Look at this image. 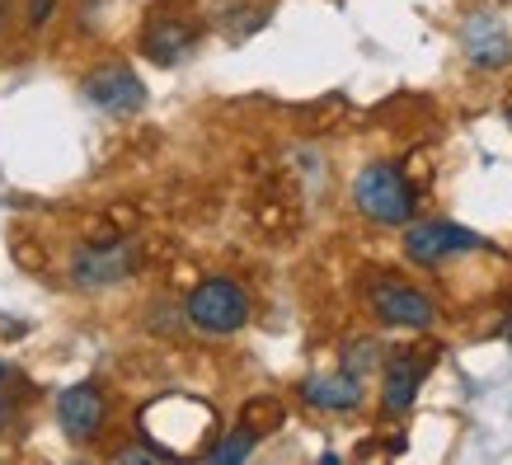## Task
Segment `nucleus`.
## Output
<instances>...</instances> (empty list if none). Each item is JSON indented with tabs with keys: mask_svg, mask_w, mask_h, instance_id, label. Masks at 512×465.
<instances>
[{
	"mask_svg": "<svg viewBox=\"0 0 512 465\" xmlns=\"http://www.w3.org/2000/svg\"><path fill=\"white\" fill-rule=\"evenodd\" d=\"M376 353H381L376 343H353V348H348V372H367L376 362Z\"/></svg>",
	"mask_w": 512,
	"mask_h": 465,
	"instance_id": "4468645a",
	"label": "nucleus"
},
{
	"mask_svg": "<svg viewBox=\"0 0 512 465\" xmlns=\"http://www.w3.org/2000/svg\"><path fill=\"white\" fill-rule=\"evenodd\" d=\"M80 94L90 99L94 109L113 113V118H127V113H137L146 104V85L137 80V71H127V66H99L94 76H85Z\"/></svg>",
	"mask_w": 512,
	"mask_h": 465,
	"instance_id": "423d86ee",
	"label": "nucleus"
},
{
	"mask_svg": "<svg viewBox=\"0 0 512 465\" xmlns=\"http://www.w3.org/2000/svg\"><path fill=\"white\" fill-rule=\"evenodd\" d=\"M428 372H433V353H423V348L390 353L386 376H381V400H386L390 414H409V404L419 400V386Z\"/></svg>",
	"mask_w": 512,
	"mask_h": 465,
	"instance_id": "0eeeda50",
	"label": "nucleus"
},
{
	"mask_svg": "<svg viewBox=\"0 0 512 465\" xmlns=\"http://www.w3.org/2000/svg\"><path fill=\"white\" fill-rule=\"evenodd\" d=\"M52 5H57V0H29V24H33V29H43V24H47Z\"/></svg>",
	"mask_w": 512,
	"mask_h": 465,
	"instance_id": "2eb2a0df",
	"label": "nucleus"
},
{
	"mask_svg": "<svg viewBox=\"0 0 512 465\" xmlns=\"http://www.w3.org/2000/svg\"><path fill=\"white\" fill-rule=\"evenodd\" d=\"M57 423H62L66 437H76V442H85V437H94L99 428H104V395L94 386H71L57 395Z\"/></svg>",
	"mask_w": 512,
	"mask_h": 465,
	"instance_id": "9d476101",
	"label": "nucleus"
},
{
	"mask_svg": "<svg viewBox=\"0 0 512 465\" xmlns=\"http://www.w3.org/2000/svg\"><path fill=\"white\" fill-rule=\"evenodd\" d=\"M254 442H259V433L254 428H235V433H226L221 442H212V447L202 451L207 461H217V465H235V461H249V451H254Z\"/></svg>",
	"mask_w": 512,
	"mask_h": 465,
	"instance_id": "f8f14e48",
	"label": "nucleus"
},
{
	"mask_svg": "<svg viewBox=\"0 0 512 465\" xmlns=\"http://www.w3.org/2000/svg\"><path fill=\"white\" fill-rule=\"evenodd\" d=\"M5 10H10V0H0V24H5Z\"/></svg>",
	"mask_w": 512,
	"mask_h": 465,
	"instance_id": "f3484780",
	"label": "nucleus"
},
{
	"mask_svg": "<svg viewBox=\"0 0 512 465\" xmlns=\"http://www.w3.org/2000/svg\"><path fill=\"white\" fill-rule=\"evenodd\" d=\"M132 268H137V249L123 245V240L85 245V249H76V259H71V282L94 292V287H113V282L132 278Z\"/></svg>",
	"mask_w": 512,
	"mask_h": 465,
	"instance_id": "39448f33",
	"label": "nucleus"
},
{
	"mask_svg": "<svg viewBox=\"0 0 512 465\" xmlns=\"http://www.w3.org/2000/svg\"><path fill=\"white\" fill-rule=\"evenodd\" d=\"M353 198L357 212L376 226H409V217H414V188L400 174V165H386V160L357 174Z\"/></svg>",
	"mask_w": 512,
	"mask_h": 465,
	"instance_id": "f257e3e1",
	"label": "nucleus"
},
{
	"mask_svg": "<svg viewBox=\"0 0 512 465\" xmlns=\"http://www.w3.org/2000/svg\"><path fill=\"white\" fill-rule=\"evenodd\" d=\"M484 249V240L466 226H456V221H419V226H409L404 235V254L414 259V264H447L456 254H475Z\"/></svg>",
	"mask_w": 512,
	"mask_h": 465,
	"instance_id": "7ed1b4c3",
	"label": "nucleus"
},
{
	"mask_svg": "<svg viewBox=\"0 0 512 465\" xmlns=\"http://www.w3.org/2000/svg\"><path fill=\"white\" fill-rule=\"evenodd\" d=\"M10 419V400H5V395H0V423Z\"/></svg>",
	"mask_w": 512,
	"mask_h": 465,
	"instance_id": "dca6fc26",
	"label": "nucleus"
},
{
	"mask_svg": "<svg viewBox=\"0 0 512 465\" xmlns=\"http://www.w3.org/2000/svg\"><path fill=\"white\" fill-rule=\"evenodd\" d=\"M141 43H146V52H151L160 66H174L193 52V43H198V24H193V19L151 15L146 19V33H141Z\"/></svg>",
	"mask_w": 512,
	"mask_h": 465,
	"instance_id": "1a4fd4ad",
	"label": "nucleus"
},
{
	"mask_svg": "<svg viewBox=\"0 0 512 465\" xmlns=\"http://www.w3.org/2000/svg\"><path fill=\"white\" fill-rule=\"evenodd\" d=\"M0 386H5V367H0Z\"/></svg>",
	"mask_w": 512,
	"mask_h": 465,
	"instance_id": "a211bd4d",
	"label": "nucleus"
},
{
	"mask_svg": "<svg viewBox=\"0 0 512 465\" xmlns=\"http://www.w3.org/2000/svg\"><path fill=\"white\" fill-rule=\"evenodd\" d=\"M372 310L381 325H395V329H428L437 320V306L433 296L409 287L400 278H381L372 287Z\"/></svg>",
	"mask_w": 512,
	"mask_h": 465,
	"instance_id": "20e7f679",
	"label": "nucleus"
},
{
	"mask_svg": "<svg viewBox=\"0 0 512 465\" xmlns=\"http://www.w3.org/2000/svg\"><path fill=\"white\" fill-rule=\"evenodd\" d=\"M184 315H188V325L202 329V334H235L249 320V296L231 278H207L193 287Z\"/></svg>",
	"mask_w": 512,
	"mask_h": 465,
	"instance_id": "f03ea898",
	"label": "nucleus"
},
{
	"mask_svg": "<svg viewBox=\"0 0 512 465\" xmlns=\"http://www.w3.org/2000/svg\"><path fill=\"white\" fill-rule=\"evenodd\" d=\"M306 404L311 409H325V414H348L362 404V381L357 372H329V376H311L306 386H301Z\"/></svg>",
	"mask_w": 512,
	"mask_h": 465,
	"instance_id": "9b49d317",
	"label": "nucleus"
},
{
	"mask_svg": "<svg viewBox=\"0 0 512 465\" xmlns=\"http://www.w3.org/2000/svg\"><path fill=\"white\" fill-rule=\"evenodd\" d=\"M259 423L278 428V423H282V404H278V400H249V409H245V428H254V433L264 437V428H259Z\"/></svg>",
	"mask_w": 512,
	"mask_h": 465,
	"instance_id": "ddd939ff",
	"label": "nucleus"
},
{
	"mask_svg": "<svg viewBox=\"0 0 512 465\" xmlns=\"http://www.w3.org/2000/svg\"><path fill=\"white\" fill-rule=\"evenodd\" d=\"M461 43H466V57L480 71H494V66L512 62V29L498 15H470L466 29H461Z\"/></svg>",
	"mask_w": 512,
	"mask_h": 465,
	"instance_id": "6e6552de",
	"label": "nucleus"
}]
</instances>
